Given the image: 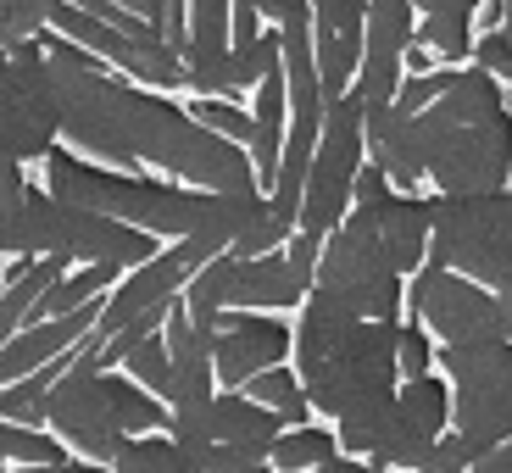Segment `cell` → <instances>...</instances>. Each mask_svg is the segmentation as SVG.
Listing matches in <instances>:
<instances>
[{
    "instance_id": "obj_3",
    "label": "cell",
    "mask_w": 512,
    "mask_h": 473,
    "mask_svg": "<svg viewBox=\"0 0 512 473\" xmlns=\"http://www.w3.org/2000/svg\"><path fill=\"white\" fill-rule=\"evenodd\" d=\"M401 323L357 318L340 301L312 290L295 323V373L307 384L312 412L351 418L401 390Z\"/></svg>"
},
{
    "instance_id": "obj_8",
    "label": "cell",
    "mask_w": 512,
    "mask_h": 473,
    "mask_svg": "<svg viewBox=\"0 0 512 473\" xmlns=\"http://www.w3.org/2000/svg\"><path fill=\"white\" fill-rule=\"evenodd\" d=\"M440 368L451 379V429L468 451L490 457L512 440V340H479V346H446Z\"/></svg>"
},
{
    "instance_id": "obj_30",
    "label": "cell",
    "mask_w": 512,
    "mask_h": 473,
    "mask_svg": "<svg viewBox=\"0 0 512 473\" xmlns=\"http://www.w3.org/2000/svg\"><path fill=\"white\" fill-rule=\"evenodd\" d=\"M284 256H290V273L312 290V284H318V262H323V240H318V234H295Z\"/></svg>"
},
{
    "instance_id": "obj_19",
    "label": "cell",
    "mask_w": 512,
    "mask_h": 473,
    "mask_svg": "<svg viewBox=\"0 0 512 473\" xmlns=\"http://www.w3.org/2000/svg\"><path fill=\"white\" fill-rule=\"evenodd\" d=\"M240 396H251V401H262L268 412H279L290 429H307L312 396H307V384H301V373H295V368H268V373H256V379L245 384Z\"/></svg>"
},
{
    "instance_id": "obj_36",
    "label": "cell",
    "mask_w": 512,
    "mask_h": 473,
    "mask_svg": "<svg viewBox=\"0 0 512 473\" xmlns=\"http://www.w3.org/2000/svg\"><path fill=\"white\" fill-rule=\"evenodd\" d=\"M496 301H501V334H507V340H512V284H507V290L496 295Z\"/></svg>"
},
{
    "instance_id": "obj_29",
    "label": "cell",
    "mask_w": 512,
    "mask_h": 473,
    "mask_svg": "<svg viewBox=\"0 0 512 473\" xmlns=\"http://www.w3.org/2000/svg\"><path fill=\"white\" fill-rule=\"evenodd\" d=\"M474 67L512 84V34H507V28H490L485 39H474Z\"/></svg>"
},
{
    "instance_id": "obj_31",
    "label": "cell",
    "mask_w": 512,
    "mask_h": 473,
    "mask_svg": "<svg viewBox=\"0 0 512 473\" xmlns=\"http://www.w3.org/2000/svg\"><path fill=\"white\" fill-rule=\"evenodd\" d=\"M28 195H34V190H28L23 167H17V162H0V218H12Z\"/></svg>"
},
{
    "instance_id": "obj_37",
    "label": "cell",
    "mask_w": 512,
    "mask_h": 473,
    "mask_svg": "<svg viewBox=\"0 0 512 473\" xmlns=\"http://www.w3.org/2000/svg\"><path fill=\"white\" fill-rule=\"evenodd\" d=\"M245 6H256V12H268V17H284V6H290V0H245Z\"/></svg>"
},
{
    "instance_id": "obj_22",
    "label": "cell",
    "mask_w": 512,
    "mask_h": 473,
    "mask_svg": "<svg viewBox=\"0 0 512 473\" xmlns=\"http://www.w3.org/2000/svg\"><path fill=\"white\" fill-rule=\"evenodd\" d=\"M0 457L23 462V468H62V462H73L62 440L39 435V429H28V423H0Z\"/></svg>"
},
{
    "instance_id": "obj_26",
    "label": "cell",
    "mask_w": 512,
    "mask_h": 473,
    "mask_svg": "<svg viewBox=\"0 0 512 473\" xmlns=\"http://www.w3.org/2000/svg\"><path fill=\"white\" fill-rule=\"evenodd\" d=\"M401 379H429V368H435V346H429V334L418 329V323H401Z\"/></svg>"
},
{
    "instance_id": "obj_39",
    "label": "cell",
    "mask_w": 512,
    "mask_h": 473,
    "mask_svg": "<svg viewBox=\"0 0 512 473\" xmlns=\"http://www.w3.org/2000/svg\"><path fill=\"white\" fill-rule=\"evenodd\" d=\"M501 28L512 34V0H501Z\"/></svg>"
},
{
    "instance_id": "obj_5",
    "label": "cell",
    "mask_w": 512,
    "mask_h": 473,
    "mask_svg": "<svg viewBox=\"0 0 512 473\" xmlns=\"http://www.w3.org/2000/svg\"><path fill=\"white\" fill-rule=\"evenodd\" d=\"M0 245L6 256H56V262H78V268H145L156 262V234L134 229V223L101 218V212H84V206H67L56 195H28L12 218H0Z\"/></svg>"
},
{
    "instance_id": "obj_13",
    "label": "cell",
    "mask_w": 512,
    "mask_h": 473,
    "mask_svg": "<svg viewBox=\"0 0 512 473\" xmlns=\"http://www.w3.org/2000/svg\"><path fill=\"white\" fill-rule=\"evenodd\" d=\"M212 256L201 251V245H167L156 262H145V268H134V279H123L112 295H106V318L95 323V334H101V346L106 340H117L123 329H134L140 318H151V312H167L173 307V295L190 290V279L206 268Z\"/></svg>"
},
{
    "instance_id": "obj_21",
    "label": "cell",
    "mask_w": 512,
    "mask_h": 473,
    "mask_svg": "<svg viewBox=\"0 0 512 473\" xmlns=\"http://www.w3.org/2000/svg\"><path fill=\"white\" fill-rule=\"evenodd\" d=\"M112 468L117 473H206L173 435H167V440H128L123 457H117Z\"/></svg>"
},
{
    "instance_id": "obj_42",
    "label": "cell",
    "mask_w": 512,
    "mask_h": 473,
    "mask_svg": "<svg viewBox=\"0 0 512 473\" xmlns=\"http://www.w3.org/2000/svg\"><path fill=\"white\" fill-rule=\"evenodd\" d=\"M0 473H12V468H6V457H0Z\"/></svg>"
},
{
    "instance_id": "obj_40",
    "label": "cell",
    "mask_w": 512,
    "mask_h": 473,
    "mask_svg": "<svg viewBox=\"0 0 512 473\" xmlns=\"http://www.w3.org/2000/svg\"><path fill=\"white\" fill-rule=\"evenodd\" d=\"M117 6H128V12H145V6H140V0H117Z\"/></svg>"
},
{
    "instance_id": "obj_1",
    "label": "cell",
    "mask_w": 512,
    "mask_h": 473,
    "mask_svg": "<svg viewBox=\"0 0 512 473\" xmlns=\"http://www.w3.org/2000/svg\"><path fill=\"white\" fill-rule=\"evenodd\" d=\"M56 78V101H62V134L90 151L106 167H162L179 179L201 184L212 195H256L262 179L251 167V151L206 123H195L184 106L162 101L151 90H134L112 78L84 45L51 34L45 39Z\"/></svg>"
},
{
    "instance_id": "obj_41",
    "label": "cell",
    "mask_w": 512,
    "mask_h": 473,
    "mask_svg": "<svg viewBox=\"0 0 512 473\" xmlns=\"http://www.w3.org/2000/svg\"><path fill=\"white\" fill-rule=\"evenodd\" d=\"M0 262H6V245H0ZM0 295H6V279H0Z\"/></svg>"
},
{
    "instance_id": "obj_6",
    "label": "cell",
    "mask_w": 512,
    "mask_h": 473,
    "mask_svg": "<svg viewBox=\"0 0 512 473\" xmlns=\"http://www.w3.org/2000/svg\"><path fill=\"white\" fill-rule=\"evenodd\" d=\"M435 234H429V262L462 273V279L507 290L512 284V201L496 195H435Z\"/></svg>"
},
{
    "instance_id": "obj_38",
    "label": "cell",
    "mask_w": 512,
    "mask_h": 473,
    "mask_svg": "<svg viewBox=\"0 0 512 473\" xmlns=\"http://www.w3.org/2000/svg\"><path fill=\"white\" fill-rule=\"evenodd\" d=\"M23 473H90L84 462H62V468H23Z\"/></svg>"
},
{
    "instance_id": "obj_7",
    "label": "cell",
    "mask_w": 512,
    "mask_h": 473,
    "mask_svg": "<svg viewBox=\"0 0 512 473\" xmlns=\"http://www.w3.org/2000/svg\"><path fill=\"white\" fill-rule=\"evenodd\" d=\"M45 423L56 429V440L95 462H117L134 435L123 429V373L101 368V334H90L78 346V362L67 368V379L45 401Z\"/></svg>"
},
{
    "instance_id": "obj_33",
    "label": "cell",
    "mask_w": 512,
    "mask_h": 473,
    "mask_svg": "<svg viewBox=\"0 0 512 473\" xmlns=\"http://www.w3.org/2000/svg\"><path fill=\"white\" fill-rule=\"evenodd\" d=\"M256 6H245V0H234V17H229V45L234 51H245V45H256L262 39V28H256Z\"/></svg>"
},
{
    "instance_id": "obj_18",
    "label": "cell",
    "mask_w": 512,
    "mask_h": 473,
    "mask_svg": "<svg viewBox=\"0 0 512 473\" xmlns=\"http://www.w3.org/2000/svg\"><path fill=\"white\" fill-rule=\"evenodd\" d=\"M423 12L418 23V45L423 51H440V56H474V34H468V23H474L479 0H412Z\"/></svg>"
},
{
    "instance_id": "obj_17",
    "label": "cell",
    "mask_w": 512,
    "mask_h": 473,
    "mask_svg": "<svg viewBox=\"0 0 512 473\" xmlns=\"http://www.w3.org/2000/svg\"><path fill=\"white\" fill-rule=\"evenodd\" d=\"M62 279H67V262H56V256L17 262V273L6 279V295H0V346H6L12 334H23V323H34V307H39V301H45V295H51Z\"/></svg>"
},
{
    "instance_id": "obj_9",
    "label": "cell",
    "mask_w": 512,
    "mask_h": 473,
    "mask_svg": "<svg viewBox=\"0 0 512 473\" xmlns=\"http://www.w3.org/2000/svg\"><path fill=\"white\" fill-rule=\"evenodd\" d=\"M62 134V101L45 39H28L17 51H0V162H34L56 151Z\"/></svg>"
},
{
    "instance_id": "obj_2",
    "label": "cell",
    "mask_w": 512,
    "mask_h": 473,
    "mask_svg": "<svg viewBox=\"0 0 512 473\" xmlns=\"http://www.w3.org/2000/svg\"><path fill=\"white\" fill-rule=\"evenodd\" d=\"M45 179L51 195L101 218L134 223L145 234H167L173 245H201L206 256H229L234 240L245 234V223L256 218L262 195H212V190H179V184H156V179H128L112 167H95L73 151L45 156Z\"/></svg>"
},
{
    "instance_id": "obj_25",
    "label": "cell",
    "mask_w": 512,
    "mask_h": 473,
    "mask_svg": "<svg viewBox=\"0 0 512 473\" xmlns=\"http://www.w3.org/2000/svg\"><path fill=\"white\" fill-rule=\"evenodd\" d=\"M190 117H195V123H206L212 134H223V140L245 145V151H251V140H256V117L240 112V106H229V101H195Z\"/></svg>"
},
{
    "instance_id": "obj_28",
    "label": "cell",
    "mask_w": 512,
    "mask_h": 473,
    "mask_svg": "<svg viewBox=\"0 0 512 473\" xmlns=\"http://www.w3.org/2000/svg\"><path fill=\"white\" fill-rule=\"evenodd\" d=\"M451 78H457V73H423V78H407V84H401V95H396V106H401V112H412V117H423L429 106L440 101V95L451 90Z\"/></svg>"
},
{
    "instance_id": "obj_11",
    "label": "cell",
    "mask_w": 512,
    "mask_h": 473,
    "mask_svg": "<svg viewBox=\"0 0 512 473\" xmlns=\"http://www.w3.org/2000/svg\"><path fill=\"white\" fill-rule=\"evenodd\" d=\"M362 151H368V134H362V101L346 95L334 101L323 117V140L312 156V179H307V201H301V229L295 234H334L351 218V201H357V173H362Z\"/></svg>"
},
{
    "instance_id": "obj_34",
    "label": "cell",
    "mask_w": 512,
    "mask_h": 473,
    "mask_svg": "<svg viewBox=\"0 0 512 473\" xmlns=\"http://www.w3.org/2000/svg\"><path fill=\"white\" fill-rule=\"evenodd\" d=\"M468 473H512V440H507V446H496L490 457H479Z\"/></svg>"
},
{
    "instance_id": "obj_20",
    "label": "cell",
    "mask_w": 512,
    "mask_h": 473,
    "mask_svg": "<svg viewBox=\"0 0 512 473\" xmlns=\"http://www.w3.org/2000/svg\"><path fill=\"white\" fill-rule=\"evenodd\" d=\"M329 462H340V435H329V429H284L279 446H273V468L279 473H318L329 468Z\"/></svg>"
},
{
    "instance_id": "obj_23",
    "label": "cell",
    "mask_w": 512,
    "mask_h": 473,
    "mask_svg": "<svg viewBox=\"0 0 512 473\" xmlns=\"http://www.w3.org/2000/svg\"><path fill=\"white\" fill-rule=\"evenodd\" d=\"M51 28V0H0V51H17Z\"/></svg>"
},
{
    "instance_id": "obj_43",
    "label": "cell",
    "mask_w": 512,
    "mask_h": 473,
    "mask_svg": "<svg viewBox=\"0 0 512 473\" xmlns=\"http://www.w3.org/2000/svg\"><path fill=\"white\" fill-rule=\"evenodd\" d=\"M507 201H512V184H507Z\"/></svg>"
},
{
    "instance_id": "obj_32",
    "label": "cell",
    "mask_w": 512,
    "mask_h": 473,
    "mask_svg": "<svg viewBox=\"0 0 512 473\" xmlns=\"http://www.w3.org/2000/svg\"><path fill=\"white\" fill-rule=\"evenodd\" d=\"M390 173H384L379 162H362V173H357V206H379V201H390Z\"/></svg>"
},
{
    "instance_id": "obj_27",
    "label": "cell",
    "mask_w": 512,
    "mask_h": 473,
    "mask_svg": "<svg viewBox=\"0 0 512 473\" xmlns=\"http://www.w3.org/2000/svg\"><path fill=\"white\" fill-rule=\"evenodd\" d=\"M474 468V451H468V440L451 429V435H440L435 446H429V457L418 462V473H468Z\"/></svg>"
},
{
    "instance_id": "obj_10",
    "label": "cell",
    "mask_w": 512,
    "mask_h": 473,
    "mask_svg": "<svg viewBox=\"0 0 512 473\" xmlns=\"http://www.w3.org/2000/svg\"><path fill=\"white\" fill-rule=\"evenodd\" d=\"M401 279H407V273L396 268V256L384 251L379 234H373L368 223L351 212V218L329 234V245H323L318 284H312V290L329 295V301H340V307L357 312V318L396 323V312H401Z\"/></svg>"
},
{
    "instance_id": "obj_15",
    "label": "cell",
    "mask_w": 512,
    "mask_h": 473,
    "mask_svg": "<svg viewBox=\"0 0 512 473\" xmlns=\"http://www.w3.org/2000/svg\"><path fill=\"white\" fill-rule=\"evenodd\" d=\"M290 351H295V334L284 323L262 318V312H229L218 334V351H212V368H218L223 390H245L256 373L284 368Z\"/></svg>"
},
{
    "instance_id": "obj_14",
    "label": "cell",
    "mask_w": 512,
    "mask_h": 473,
    "mask_svg": "<svg viewBox=\"0 0 512 473\" xmlns=\"http://www.w3.org/2000/svg\"><path fill=\"white\" fill-rule=\"evenodd\" d=\"M418 45V28H412V0H368V39H362V73H357V101L362 112H379V106H396L401 95V67L407 51Z\"/></svg>"
},
{
    "instance_id": "obj_4",
    "label": "cell",
    "mask_w": 512,
    "mask_h": 473,
    "mask_svg": "<svg viewBox=\"0 0 512 473\" xmlns=\"http://www.w3.org/2000/svg\"><path fill=\"white\" fill-rule=\"evenodd\" d=\"M429 184L440 195H496L512 184V112L496 78L468 67L418 117Z\"/></svg>"
},
{
    "instance_id": "obj_12",
    "label": "cell",
    "mask_w": 512,
    "mask_h": 473,
    "mask_svg": "<svg viewBox=\"0 0 512 473\" xmlns=\"http://www.w3.org/2000/svg\"><path fill=\"white\" fill-rule=\"evenodd\" d=\"M412 312L440 334V346H479V340H507L501 334V301L496 290L462 279V273L440 268H418L412 279Z\"/></svg>"
},
{
    "instance_id": "obj_24",
    "label": "cell",
    "mask_w": 512,
    "mask_h": 473,
    "mask_svg": "<svg viewBox=\"0 0 512 473\" xmlns=\"http://www.w3.org/2000/svg\"><path fill=\"white\" fill-rule=\"evenodd\" d=\"M123 368H134V384H145L151 396H162V401L173 396V351H167L162 334H151V340H145V346L134 351Z\"/></svg>"
},
{
    "instance_id": "obj_35",
    "label": "cell",
    "mask_w": 512,
    "mask_h": 473,
    "mask_svg": "<svg viewBox=\"0 0 512 473\" xmlns=\"http://www.w3.org/2000/svg\"><path fill=\"white\" fill-rule=\"evenodd\" d=\"M145 6V23L156 28V34H162V17H167V0H140Z\"/></svg>"
},
{
    "instance_id": "obj_16",
    "label": "cell",
    "mask_w": 512,
    "mask_h": 473,
    "mask_svg": "<svg viewBox=\"0 0 512 473\" xmlns=\"http://www.w3.org/2000/svg\"><path fill=\"white\" fill-rule=\"evenodd\" d=\"M362 134H368V162H379L390 173V184L412 190V184L429 179V162H423V134L418 117L401 112V106H379V112H362Z\"/></svg>"
}]
</instances>
